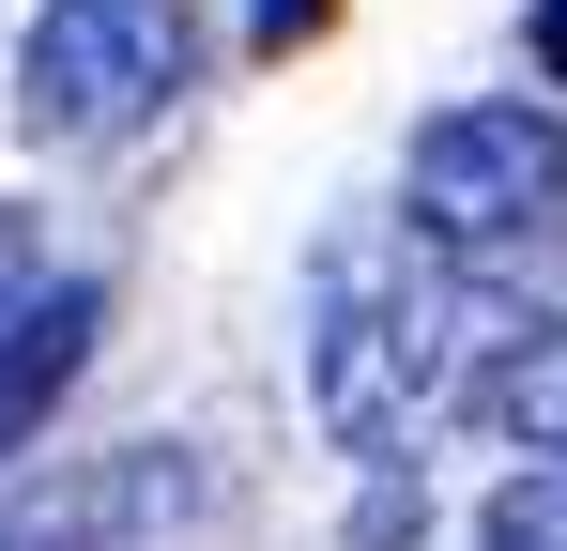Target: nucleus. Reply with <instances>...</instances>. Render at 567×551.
<instances>
[{"label":"nucleus","mask_w":567,"mask_h":551,"mask_svg":"<svg viewBox=\"0 0 567 551\" xmlns=\"http://www.w3.org/2000/svg\"><path fill=\"white\" fill-rule=\"evenodd\" d=\"M399 230L461 276H567V123L553 107H430L399 154Z\"/></svg>","instance_id":"2"},{"label":"nucleus","mask_w":567,"mask_h":551,"mask_svg":"<svg viewBox=\"0 0 567 551\" xmlns=\"http://www.w3.org/2000/svg\"><path fill=\"white\" fill-rule=\"evenodd\" d=\"M169 506H185L169 445H123V459H93V475H62L47 506H16L0 551H154V537H169Z\"/></svg>","instance_id":"5"},{"label":"nucleus","mask_w":567,"mask_h":551,"mask_svg":"<svg viewBox=\"0 0 567 551\" xmlns=\"http://www.w3.org/2000/svg\"><path fill=\"white\" fill-rule=\"evenodd\" d=\"M537 62H553V77H567V0H537Z\"/></svg>","instance_id":"9"},{"label":"nucleus","mask_w":567,"mask_h":551,"mask_svg":"<svg viewBox=\"0 0 567 551\" xmlns=\"http://www.w3.org/2000/svg\"><path fill=\"white\" fill-rule=\"evenodd\" d=\"M475 551H567V459H522V475L491 490V521H475Z\"/></svg>","instance_id":"7"},{"label":"nucleus","mask_w":567,"mask_h":551,"mask_svg":"<svg viewBox=\"0 0 567 551\" xmlns=\"http://www.w3.org/2000/svg\"><path fill=\"white\" fill-rule=\"evenodd\" d=\"M491 276H461V261H430L414 230L399 246H322V276H307V398H322V429L353 459H399L430 445L445 414H461V367L491 353Z\"/></svg>","instance_id":"1"},{"label":"nucleus","mask_w":567,"mask_h":551,"mask_svg":"<svg viewBox=\"0 0 567 551\" xmlns=\"http://www.w3.org/2000/svg\"><path fill=\"white\" fill-rule=\"evenodd\" d=\"M291 31H322V0H261V46H291Z\"/></svg>","instance_id":"8"},{"label":"nucleus","mask_w":567,"mask_h":551,"mask_svg":"<svg viewBox=\"0 0 567 551\" xmlns=\"http://www.w3.org/2000/svg\"><path fill=\"white\" fill-rule=\"evenodd\" d=\"M0 276H31V230H16V215H0Z\"/></svg>","instance_id":"10"},{"label":"nucleus","mask_w":567,"mask_h":551,"mask_svg":"<svg viewBox=\"0 0 567 551\" xmlns=\"http://www.w3.org/2000/svg\"><path fill=\"white\" fill-rule=\"evenodd\" d=\"M185 77H199V15L185 0H47L31 46H16V138L31 154H107Z\"/></svg>","instance_id":"3"},{"label":"nucleus","mask_w":567,"mask_h":551,"mask_svg":"<svg viewBox=\"0 0 567 551\" xmlns=\"http://www.w3.org/2000/svg\"><path fill=\"white\" fill-rule=\"evenodd\" d=\"M93 322H107L93 276H0V459L62 414V383L93 367Z\"/></svg>","instance_id":"4"},{"label":"nucleus","mask_w":567,"mask_h":551,"mask_svg":"<svg viewBox=\"0 0 567 551\" xmlns=\"http://www.w3.org/2000/svg\"><path fill=\"white\" fill-rule=\"evenodd\" d=\"M461 414H475V429H506V445H537V459H567V322L506 306L491 353L461 367Z\"/></svg>","instance_id":"6"}]
</instances>
